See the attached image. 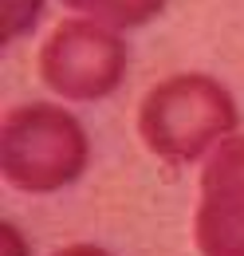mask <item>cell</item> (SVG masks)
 Segmentation results:
<instances>
[{"label": "cell", "instance_id": "cell-7", "mask_svg": "<svg viewBox=\"0 0 244 256\" xmlns=\"http://www.w3.org/2000/svg\"><path fill=\"white\" fill-rule=\"evenodd\" d=\"M4 240H8V248H4L8 256H24V240H20V232L12 224H4Z\"/></svg>", "mask_w": 244, "mask_h": 256}, {"label": "cell", "instance_id": "cell-8", "mask_svg": "<svg viewBox=\"0 0 244 256\" xmlns=\"http://www.w3.org/2000/svg\"><path fill=\"white\" fill-rule=\"evenodd\" d=\"M56 256H110L106 248H94V244H71V248H63Z\"/></svg>", "mask_w": 244, "mask_h": 256}, {"label": "cell", "instance_id": "cell-5", "mask_svg": "<svg viewBox=\"0 0 244 256\" xmlns=\"http://www.w3.org/2000/svg\"><path fill=\"white\" fill-rule=\"evenodd\" d=\"M79 12H91L94 20H106L110 28H138L162 12L166 0H63Z\"/></svg>", "mask_w": 244, "mask_h": 256}, {"label": "cell", "instance_id": "cell-1", "mask_svg": "<svg viewBox=\"0 0 244 256\" xmlns=\"http://www.w3.org/2000/svg\"><path fill=\"white\" fill-rule=\"evenodd\" d=\"M138 130L158 158L197 162L236 130V102L209 75H174L146 95Z\"/></svg>", "mask_w": 244, "mask_h": 256}, {"label": "cell", "instance_id": "cell-2", "mask_svg": "<svg viewBox=\"0 0 244 256\" xmlns=\"http://www.w3.org/2000/svg\"><path fill=\"white\" fill-rule=\"evenodd\" d=\"M87 170V134L52 102L16 106L0 130V174L24 193H56Z\"/></svg>", "mask_w": 244, "mask_h": 256}, {"label": "cell", "instance_id": "cell-6", "mask_svg": "<svg viewBox=\"0 0 244 256\" xmlns=\"http://www.w3.org/2000/svg\"><path fill=\"white\" fill-rule=\"evenodd\" d=\"M44 0H4V40H16L36 24Z\"/></svg>", "mask_w": 244, "mask_h": 256}, {"label": "cell", "instance_id": "cell-4", "mask_svg": "<svg viewBox=\"0 0 244 256\" xmlns=\"http://www.w3.org/2000/svg\"><path fill=\"white\" fill-rule=\"evenodd\" d=\"M193 240L201 256H244V134L224 138L205 162Z\"/></svg>", "mask_w": 244, "mask_h": 256}, {"label": "cell", "instance_id": "cell-3", "mask_svg": "<svg viewBox=\"0 0 244 256\" xmlns=\"http://www.w3.org/2000/svg\"><path fill=\"white\" fill-rule=\"evenodd\" d=\"M40 75L63 98H106L126 75V44L94 20H67L48 36Z\"/></svg>", "mask_w": 244, "mask_h": 256}]
</instances>
